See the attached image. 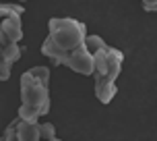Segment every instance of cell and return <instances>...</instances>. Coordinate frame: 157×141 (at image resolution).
I'll return each mask as SVG.
<instances>
[{"mask_svg":"<svg viewBox=\"0 0 157 141\" xmlns=\"http://www.w3.org/2000/svg\"><path fill=\"white\" fill-rule=\"evenodd\" d=\"M87 25L72 17H54L48 21V38L41 54L54 64L66 66L78 75H93V54L87 50Z\"/></svg>","mask_w":157,"mask_h":141,"instance_id":"cell-1","label":"cell"},{"mask_svg":"<svg viewBox=\"0 0 157 141\" xmlns=\"http://www.w3.org/2000/svg\"><path fill=\"white\" fill-rule=\"evenodd\" d=\"M87 50L93 54V81H95V98L101 104H110L118 94L116 79L124 66V54L114 46H108L105 39L89 33L87 35Z\"/></svg>","mask_w":157,"mask_h":141,"instance_id":"cell-2","label":"cell"},{"mask_svg":"<svg viewBox=\"0 0 157 141\" xmlns=\"http://www.w3.org/2000/svg\"><path fill=\"white\" fill-rule=\"evenodd\" d=\"M21 106L17 116L27 123H39V118L50 112V69L31 66L19 79Z\"/></svg>","mask_w":157,"mask_h":141,"instance_id":"cell-3","label":"cell"},{"mask_svg":"<svg viewBox=\"0 0 157 141\" xmlns=\"http://www.w3.org/2000/svg\"><path fill=\"white\" fill-rule=\"evenodd\" d=\"M23 4H6L0 2V58L2 50L10 44H19L23 39Z\"/></svg>","mask_w":157,"mask_h":141,"instance_id":"cell-4","label":"cell"},{"mask_svg":"<svg viewBox=\"0 0 157 141\" xmlns=\"http://www.w3.org/2000/svg\"><path fill=\"white\" fill-rule=\"evenodd\" d=\"M19 141H41V123H19Z\"/></svg>","mask_w":157,"mask_h":141,"instance_id":"cell-5","label":"cell"},{"mask_svg":"<svg viewBox=\"0 0 157 141\" xmlns=\"http://www.w3.org/2000/svg\"><path fill=\"white\" fill-rule=\"evenodd\" d=\"M19 123H21L19 116H17L15 120H10V123L4 127L2 135H0V141H19Z\"/></svg>","mask_w":157,"mask_h":141,"instance_id":"cell-6","label":"cell"},{"mask_svg":"<svg viewBox=\"0 0 157 141\" xmlns=\"http://www.w3.org/2000/svg\"><path fill=\"white\" fill-rule=\"evenodd\" d=\"M56 139V127L52 123H41V141H54Z\"/></svg>","mask_w":157,"mask_h":141,"instance_id":"cell-7","label":"cell"},{"mask_svg":"<svg viewBox=\"0 0 157 141\" xmlns=\"http://www.w3.org/2000/svg\"><path fill=\"white\" fill-rule=\"evenodd\" d=\"M10 69H13V64L6 62L4 58H0V81H6L10 77Z\"/></svg>","mask_w":157,"mask_h":141,"instance_id":"cell-8","label":"cell"},{"mask_svg":"<svg viewBox=\"0 0 157 141\" xmlns=\"http://www.w3.org/2000/svg\"><path fill=\"white\" fill-rule=\"evenodd\" d=\"M17 2H27V0H17Z\"/></svg>","mask_w":157,"mask_h":141,"instance_id":"cell-9","label":"cell"},{"mask_svg":"<svg viewBox=\"0 0 157 141\" xmlns=\"http://www.w3.org/2000/svg\"><path fill=\"white\" fill-rule=\"evenodd\" d=\"M54 141H62V139H58V137H56V139H54Z\"/></svg>","mask_w":157,"mask_h":141,"instance_id":"cell-10","label":"cell"}]
</instances>
